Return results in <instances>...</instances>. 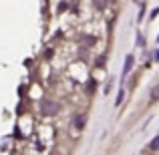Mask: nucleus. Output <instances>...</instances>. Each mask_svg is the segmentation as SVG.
<instances>
[{"mask_svg": "<svg viewBox=\"0 0 159 155\" xmlns=\"http://www.w3.org/2000/svg\"><path fill=\"white\" fill-rule=\"evenodd\" d=\"M75 127H77V129H83V127H85V117H83V115H77V117H75Z\"/></svg>", "mask_w": 159, "mask_h": 155, "instance_id": "7ed1b4c3", "label": "nucleus"}, {"mask_svg": "<svg viewBox=\"0 0 159 155\" xmlns=\"http://www.w3.org/2000/svg\"><path fill=\"white\" fill-rule=\"evenodd\" d=\"M149 149H151V151H157V149H159V137H155V139L149 143Z\"/></svg>", "mask_w": 159, "mask_h": 155, "instance_id": "20e7f679", "label": "nucleus"}, {"mask_svg": "<svg viewBox=\"0 0 159 155\" xmlns=\"http://www.w3.org/2000/svg\"><path fill=\"white\" fill-rule=\"evenodd\" d=\"M133 62H135V58H133V54H129V57L125 58V66H123V79L127 77V73H129V71H131Z\"/></svg>", "mask_w": 159, "mask_h": 155, "instance_id": "f03ea898", "label": "nucleus"}, {"mask_svg": "<svg viewBox=\"0 0 159 155\" xmlns=\"http://www.w3.org/2000/svg\"><path fill=\"white\" fill-rule=\"evenodd\" d=\"M153 99H159V87L155 89V93H153Z\"/></svg>", "mask_w": 159, "mask_h": 155, "instance_id": "423d86ee", "label": "nucleus"}, {"mask_svg": "<svg viewBox=\"0 0 159 155\" xmlns=\"http://www.w3.org/2000/svg\"><path fill=\"white\" fill-rule=\"evenodd\" d=\"M157 61H159V52H157Z\"/></svg>", "mask_w": 159, "mask_h": 155, "instance_id": "0eeeda50", "label": "nucleus"}, {"mask_svg": "<svg viewBox=\"0 0 159 155\" xmlns=\"http://www.w3.org/2000/svg\"><path fill=\"white\" fill-rule=\"evenodd\" d=\"M58 111V105L57 103H51V101H44L43 103V113L44 115H57Z\"/></svg>", "mask_w": 159, "mask_h": 155, "instance_id": "f257e3e1", "label": "nucleus"}, {"mask_svg": "<svg viewBox=\"0 0 159 155\" xmlns=\"http://www.w3.org/2000/svg\"><path fill=\"white\" fill-rule=\"evenodd\" d=\"M123 95H125V93H123V91H121V93H119V97H117V105H119L121 101H123Z\"/></svg>", "mask_w": 159, "mask_h": 155, "instance_id": "39448f33", "label": "nucleus"}]
</instances>
